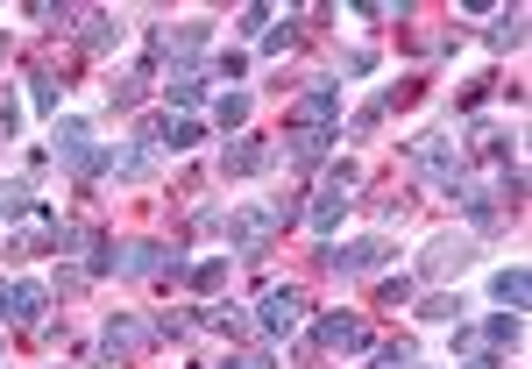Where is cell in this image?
I'll return each instance as SVG.
<instances>
[{"label": "cell", "mask_w": 532, "mask_h": 369, "mask_svg": "<svg viewBox=\"0 0 532 369\" xmlns=\"http://www.w3.org/2000/svg\"><path fill=\"white\" fill-rule=\"evenodd\" d=\"M454 313H462L454 291H426V299H419V320H433V327H454Z\"/></svg>", "instance_id": "18"}, {"label": "cell", "mask_w": 532, "mask_h": 369, "mask_svg": "<svg viewBox=\"0 0 532 369\" xmlns=\"http://www.w3.org/2000/svg\"><path fill=\"white\" fill-rule=\"evenodd\" d=\"M376 369H419V355H412V348H384V355H376Z\"/></svg>", "instance_id": "30"}, {"label": "cell", "mask_w": 532, "mask_h": 369, "mask_svg": "<svg viewBox=\"0 0 532 369\" xmlns=\"http://www.w3.org/2000/svg\"><path fill=\"white\" fill-rule=\"evenodd\" d=\"M192 142H199V121H192V114H178V121L164 128V150L178 157V150H192Z\"/></svg>", "instance_id": "25"}, {"label": "cell", "mask_w": 532, "mask_h": 369, "mask_svg": "<svg viewBox=\"0 0 532 369\" xmlns=\"http://www.w3.org/2000/svg\"><path fill=\"white\" fill-rule=\"evenodd\" d=\"M490 299H497V306H511V313H525V299H532L525 263H511V270H497V277H490Z\"/></svg>", "instance_id": "15"}, {"label": "cell", "mask_w": 532, "mask_h": 369, "mask_svg": "<svg viewBox=\"0 0 532 369\" xmlns=\"http://www.w3.org/2000/svg\"><path fill=\"white\" fill-rule=\"evenodd\" d=\"M355 192H362V171L355 164H334L327 178H320V192H313V235H334L341 220H348V206H355Z\"/></svg>", "instance_id": "1"}, {"label": "cell", "mask_w": 532, "mask_h": 369, "mask_svg": "<svg viewBox=\"0 0 532 369\" xmlns=\"http://www.w3.org/2000/svg\"><path fill=\"white\" fill-rule=\"evenodd\" d=\"M284 220H291L284 206H249V213H227V220H220V235H227V249H235V256H263Z\"/></svg>", "instance_id": "2"}, {"label": "cell", "mask_w": 532, "mask_h": 369, "mask_svg": "<svg viewBox=\"0 0 532 369\" xmlns=\"http://www.w3.org/2000/svg\"><path fill=\"white\" fill-rule=\"evenodd\" d=\"M227 369H235V362H227Z\"/></svg>", "instance_id": "33"}, {"label": "cell", "mask_w": 532, "mask_h": 369, "mask_svg": "<svg viewBox=\"0 0 532 369\" xmlns=\"http://www.w3.org/2000/svg\"><path fill=\"white\" fill-rule=\"evenodd\" d=\"M384 256H391V242H384V235L327 242V270H341V277H369V270H384Z\"/></svg>", "instance_id": "4"}, {"label": "cell", "mask_w": 532, "mask_h": 369, "mask_svg": "<svg viewBox=\"0 0 532 369\" xmlns=\"http://www.w3.org/2000/svg\"><path fill=\"white\" fill-rule=\"evenodd\" d=\"M29 93H36V114H57L64 107V79H57V71H36Z\"/></svg>", "instance_id": "20"}, {"label": "cell", "mask_w": 532, "mask_h": 369, "mask_svg": "<svg viewBox=\"0 0 532 369\" xmlns=\"http://www.w3.org/2000/svg\"><path fill=\"white\" fill-rule=\"evenodd\" d=\"M50 150H57L64 171H79V164L93 157V128H86V121H57V142H50Z\"/></svg>", "instance_id": "13"}, {"label": "cell", "mask_w": 532, "mask_h": 369, "mask_svg": "<svg viewBox=\"0 0 532 369\" xmlns=\"http://www.w3.org/2000/svg\"><path fill=\"white\" fill-rule=\"evenodd\" d=\"M235 369H270V355H242V362H235Z\"/></svg>", "instance_id": "32"}, {"label": "cell", "mask_w": 532, "mask_h": 369, "mask_svg": "<svg viewBox=\"0 0 532 369\" xmlns=\"http://www.w3.org/2000/svg\"><path fill=\"white\" fill-rule=\"evenodd\" d=\"M291 43H298V15H284V22H277V29L263 36V57H284Z\"/></svg>", "instance_id": "26"}, {"label": "cell", "mask_w": 532, "mask_h": 369, "mask_svg": "<svg viewBox=\"0 0 532 369\" xmlns=\"http://www.w3.org/2000/svg\"><path fill=\"white\" fill-rule=\"evenodd\" d=\"M164 100H171L178 114H192V107L206 100V71H199V64H178V71H164Z\"/></svg>", "instance_id": "10"}, {"label": "cell", "mask_w": 532, "mask_h": 369, "mask_svg": "<svg viewBox=\"0 0 532 369\" xmlns=\"http://www.w3.org/2000/svg\"><path fill=\"white\" fill-rule=\"evenodd\" d=\"M199 50H206V22H178L149 36V57H199Z\"/></svg>", "instance_id": "8"}, {"label": "cell", "mask_w": 532, "mask_h": 369, "mask_svg": "<svg viewBox=\"0 0 532 369\" xmlns=\"http://www.w3.org/2000/svg\"><path fill=\"white\" fill-rule=\"evenodd\" d=\"M384 114H391V107H384V100H369V107H362V114H355V121H348V142H369V135H376V128H384Z\"/></svg>", "instance_id": "24"}, {"label": "cell", "mask_w": 532, "mask_h": 369, "mask_svg": "<svg viewBox=\"0 0 532 369\" xmlns=\"http://www.w3.org/2000/svg\"><path fill=\"white\" fill-rule=\"evenodd\" d=\"M270 164H277L270 142H227V157H220L227 178H256V171H270Z\"/></svg>", "instance_id": "12"}, {"label": "cell", "mask_w": 532, "mask_h": 369, "mask_svg": "<svg viewBox=\"0 0 532 369\" xmlns=\"http://www.w3.org/2000/svg\"><path fill=\"white\" fill-rule=\"evenodd\" d=\"M462 369H504V355H469Z\"/></svg>", "instance_id": "31"}, {"label": "cell", "mask_w": 532, "mask_h": 369, "mask_svg": "<svg viewBox=\"0 0 532 369\" xmlns=\"http://www.w3.org/2000/svg\"><path fill=\"white\" fill-rule=\"evenodd\" d=\"M291 128H341V86L334 79H313L291 107Z\"/></svg>", "instance_id": "3"}, {"label": "cell", "mask_w": 532, "mask_h": 369, "mask_svg": "<svg viewBox=\"0 0 532 369\" xmlns=\"http://www.w3.org/2000/svg\"><path fill=\"white\" fill-rule=\"evenodd\" d=\"M369 71H376V50H348L341 57V79H369Z\"/></svg>", "instance_id": "28"}, {"label": "cell", "mask_w": 532, "mask_h": 369, "mask_svg": "<svg viewBox=\"0 0 532 369\" xmlns=\"http://www.w3.org/2000/svg\"><path fill=\"white\" fill-rule=\"evenodd\" d=\"M412 291H419V277H384V284H376V299H384V306H405Z\"/></svg>", "instance_id": "27"}, {"label": "cell", "mask_w": 532, "mask_h": 369, "mask_svg": "<svg viewBox=\"0 0 532 369\" xmlns=\"http://www.w3.org/2000/svg\"><path fill=\"white\" fill-rule=\"evenodd\" d=\"M483 334H490V348H518V341H525V320H518V313H497Z\"/></svg>", "instance_id": "22"}, {"label": "cell", "mask_w": 532, "mask_h": 369, "mask_svg": "<svg viewBox=\"0 0 532 369\" xmlns=\"http://www.w3.org/2000/svg\"><path fill=\"white\" fill-rule=\"evenodd\" d=\"M469 249H476V235H440V242L426 249L419 277H447V270H462V263H469Z\"/></svg>", "instance_id": "11"}, {"label": "cell", "mask_w": 532, "mask_h": 369, "mask_svg": "<svg viewBox=\"0 0 532 369\" xmlns=\"http://www.w3.org/2000/svg\"><path fill=\"white\" fill-rule=\"evenodd\" d=\"M213 121H220L227 135H235V128L249 121V93H220V107H213Z\"/></svg>", "instance_id": "23"}, {"label": "cell", "mask_w": 532, "mask_h": 369, "mask_svg": "<svg viewBox=\"0 0 532 369\" xmlns=\"http://www.w3.org/2000/svg\"><path fill=\"white\" fill-rule=\"evenodd\" d=\"M149 348V327H135V320H107V334H100V355L107 362H135Z\"/></svg>", "instance_id": "9"}, {"label": "cell", "mask_w": 532, "mask_h": 369, "mask_svg": "<svg viewBox=\"0 0 532 369\" xmlns=\"http://www.w3.org/2000/svg\"><path fill=\"white\" fill-rule=\"evenodd\" d=\"M114 270H121V277H185V263H178L164 242H128V249L114 256Z\"/></svg>", "instance_id": "5"}, {"label": "cell", "mask_w": 532, "mask_h": 369, "mask_svg": "<svg viewBox=\"0 0 532 369\" xmlns=\"http://www.w3.org/2000/svg\"><path fill=\"white\" fill-rule=\"evenodd\" d=\"M128 29H121V15H86V50L100 57V50H114Z\"/></svg>", "instance_id": "16"}, {"label": "cell", "mask_w": 532, "mask_h": 369, "mask_svg": "<svg viewBox=\"0 0 532 369\" xmlns=\"http://www.w3.org/2000/svg\"><path fill=\"white\" fill-rule=\"evenodd\" d=\"M518 43H525V8H504L490 22V50H518Z\"/></svg>", "instance_id": "17"}, {"label": "cell", "mask_w": 532, "mask_h": 369, "mask_svg": "<svg viewBox=\"0 0 532 369\" xmlns=\"http://www.w3.org/2000/svg\"><path fill=\"white\" fill-rule=\"evenodd\" d=\"M0 213H36V185L29 178H8V185H0Z\"/></svg>", "instance_id": "21"}, {"label": "cell", "mask_w": 532, "mask_h": 369, "mask_svg": "<svg viewBox=\"0 0 532 369\" xmlns=\"http://www.w3.org/2000/svg\"><path fill=\"white\" fill-rule=\"evenodd\" d=\"M43 306H50V284H8V320H22V327H36L43 320Z\"/></svg>", "instance_id": "14"}, {"label": "cell", "mask_w": 532, "mask_h": 369, "mask_svg": "<svg viewBox=\"0 0 532 369\" xmlns=\"http://www.w3.org/2000/svg\"><path fill=\"white\" fill-rule=\"evenodd\" d=\"M142 86H149V71H121V79L107 86V100H114V107L128 114V107H142Z\"/></svg>", "instance_id": "19"}, {"label": "cell", "mask_w": 532, "mask_h": 369, "mask_svg": "<svg viewBox=\"0 0 532 369\" xmlns=\"http://www.w3.org/2000/svg\"><path fill=\"white\" fill-rule=\"evenodd\" d=\"M298 320H306V291L277 284L270 299H263V334H270V341H277V334H298Z\"/></svg>", "instance_id": "6"}, {"label": "cell", "mask_w": 532, "mask_h": 369, "mask_svg": "<svg viewBox=\"0 0 532 369\" xmlns=\"http://www.w3.org/2000/svg\"><path fill=\"white\" fill-rule=\"evenodd\" d=\"M313 341H320L327 355H362V348H369V327H362L355 313H327V320L313 327Z\"/></svg>", "instance_id": "7"}, {"label": "cell", "mask_w": 532, "mask_h": 369, "mask_svg": "<svg viewBox=\"0 0 532 369\" xmlns=\"http://www.w3.org/2000/svg\"><path fill=\"white\" fill-rule=\"evenodd\" d=\"M220 277H227V263H220V256H206V263H192V284H199V291H213Z\"/></svg>", "instance_id": "29"}]
</instances>
